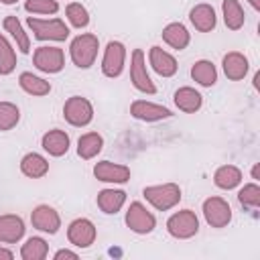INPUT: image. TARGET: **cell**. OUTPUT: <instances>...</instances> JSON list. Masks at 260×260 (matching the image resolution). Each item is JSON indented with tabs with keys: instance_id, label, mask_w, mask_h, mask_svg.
<instances>
[{
	"instance_id": "3957f363",
	"label": "cell",
	"mask_w": 260,
	"mask_h": 260,
	"mask_svg": "<svg viewBox=\"0 0 260 260\" xmlns=\"http://www.w3.org/2000/svg\"><path fill=\"white\" fill-rule=\"evenodd\" d=\"M28 26L35 32V39L39 41H65L69 37V28L63 20L51 18V20H41V18H28Z\"/></svg>"
},
{
	"instance_id": "ffe728a7",
	"label": "cell",
	"mask_w": 260,
	"mask_h": 260,
	"mask_svg": "<svg viewBox=\"0 0 260 260\" xmlns=\"http://www.w3.org/2000/svg\"><path fill=\"white\" fill-rule=\"evenodd\" d=\"M20 171H22V175H26V177H30V179H41V177L47 175L49 162H47V158L41 156L39 152H28V154H24L22 160H20Z\"/></svg>"
},
{
	"instance_id": "ac0fdd59",
	"label": "cell",
	"mask_w": 260,
	"mask_h": 260,
	"mask_svg": "<svg viewBox=\"0 0 260 260\" xmlns=\"http://www.w3.org/2000/svg\"><path fill=\"white\" fill-rule=\"evenodd\" d=\"M223 73L228 75V79L232 81H238V79H244V75L248 73V59L238 53V51H232L223 57Z\"/></svg>"
},
{
	"instance_id": "4fadbf2b",
	"label": "cell",
	"mask_w": 260,
	"mask_h": 260,
	"mask_svg": "<svg viewBox=\"0 0 260 260\" xmlns=\"http://www.w3.org/2000/svg\"><path fill=\"white\" fill-rule=\"evenodd\" d=\"M93 175L98 181H104V183H126L130 179V169L126 165L102 160L93 167Z\"/></svg>"
},
{
	"instance_id": "ab89813d",
	"label": "cell",
	"mask_w": 260,
	"mask_h": 260,
	"mask_svg": "<svg viewBox=\"0 0 260 260\" xmlns=\"http://www.w3.org/2000/svg\"><path fill=\"white\" fill-rule=\"evenodd\" d=\"M0 2H2V4H14L16 0H0Z\"/></svg>"
},
{
	"instance_id": "7c38bea8",
	"label": "cell",
	"mask_w": 260,
	"mask_h": 260,
	"mask_svg": "<svg viewBox=\"0 0 260 260\" xmlns=\"http://www.w3.org/2000/svg\"><path fill=\"white\" fill-rule=\"evenodd\" d=\"M30 221H32V225H35L37 230L47 232V234H57L59 228H61V217H59V213H57L53 207H49V205H39V207H35L32 213H30Z\"/></svg>"
},
{
	"instance_id": "52a82bcc",
	"label": "cell",
	"mask_w": 260,
	"mask_h": 260,
	"mask_svg": "<svg viewBox=\"0 0 260 260\" xmlns=\"http://www.w3.org/2000/svg\"><path fill=\"white\" fill-rule=\"evenodd\" d=\"M126 225L136 234H150L156 225V219L142 203L134 201L126 211Z\"/></svg>"
},
{
	"instance_id": "484cf974",
	"label": "cell",
	"mask_w": 260,
	"mask_h": 260,
	"mask_svg": "<svg viewBox=\"0 0 260 260\" xmlns=\"http://www.w3.org/2000/svg\"><path fill=\"white\" fill-rule=\"evenodd\" d=\"M191 77H193L199 85L209 87V85H213V83L217 81V71H215V67H213L211 61L201 59V61L193 63V67H191Z\"/></svg>"
},
{
	"instance_id": "44dd1931",
	"label": "cell",
	"mask_w": 260,
	"mask_h": 260,
	"mask_svg": "<svg viewBox=\"0 0 260 260\" xmlns=\"http://www.w3.org/2000/svg\"><path fill=\"white\" fill-rule=\"evenodd\" d=\"M126 201V193L120 189H104L98 193V207L104 213H118Z\"/></svg>"
},
{
	"instance_id": "603a6c76",
	"label": "cell",
	"mask_w": 260,
	"mask_h": 260,
	"mask_svg": "<svg viewBox=\"0 0 260 260\" xmlns=\"http://www.w3.org/2000/svg\"><path fill=\"white\" fill-rule=\"evenodd\" d=\"M102 146H104V138L98 132H87V134L79 136V140H77V154L81 158L89 160L102 150Z\"/></svg>"
},
{
	"instance_id": "d6986e66",
	"label": "cell",
	"mask_w": 260,
	"mask_h": 260,
	"mask_svg": "<svg viewBox=\"0 0 260 260\" xmlns=\"http://www.w3.org/2000/svg\"><path fill=\"white\" fill-rule=\"evenodd\" d=\"M41 144L51 156H63L69 150V136L63 130H49L43 136Z\"/></svg>"
},
{
	"instance_id": "d4e9b609",
	"label": "cell",
	"mask_w": 260,
	"mask_h": 260,
	"mask_svg": "<svg viewBox=\"0 0 260 260\" xmlns=\"http://www.w3.org/2000/svg\"><path fill=\"white\" fill-rule=\"evenodd\" d=\"M240 181H242V173H240V169L234 167V165H223V167H219V169L215 171V175H213V183H215L219 189H228V191L234 189V187H238Z\"/></svg>"
},
{
	"instance_id": "6da1fadb",
	"label": "cell",
	"mask_w": 260,
	"mask_h": 260,
	"mask_svg": "<svg viewBox=\"0 0 260 260\" xmlns=\"http://www.w3.org/2000/svg\"><path fill=\"white\" fill-rule=\"evenodd\" d=\"M98 49H100V41L95 35H91V32L79 35L71 41V47H69L71 61L79 69H89L98 57Z\"/></svg>"
},
{
	"instance_id": "8d00e7d4",
	"label": "cell",
	"mask_w": 260,
	"mask_h": 260,
	"mask_svg": "<svg viewBox=\"0 0 260 260\" xmlns=\"http://www.w3.org/2000/svg\"><path fill=\"white\" fill-rule=\"evenodd\" d=\"M0 258H4V260H10V258H12V252H10V250H4V248H0Z\"/></svg>"
},
{
	"instance_id": "d590c367",
	"label": "cell",
	"mask_w": 260,
	"mask_h": 260,
	"mask_svg": "<svg viewBox=\"0 0 260 260\" xmlns=\"http://www.w3.org/2000/svg\"><path fill=\"white\" fill-rule=\"evenodd\" d=\"M61 258H77V254L75 252H71V250H59L57 254H55V260H61Z\"/></svg>"
},
{
	"instance_id": "836d02e7",
	"label": "cell",
	"mask_w": 260,
	"mask_h": 260,
	"mask_svg": "<svg viewBox=\"0 0 260 260\" xmlns=\"http://www.w3.org/2000/svg\"><path fill=\"white\" fill-rule=\"evenodd\" d=\"M238 199L246 207H258L260 205V187L256 183L244 185V189H240V193H238Z\"/></svg>"
},
{
	"instance_id": "cb8c5ba5",
	"label": "cell",
	"mask_w": 260,
	"mask_h": 260,
	"mask_svg": "<svg viewBox=\"0 0 260 260\" xmlns=\"http://www.w3.org/2000/svg\"><path fill=\"white\" fill-rule=\"evenodd\" d=\"M175 104L179 110L191 114V112H197L201 108V93L195 91L193 87H181L175 91Z\"/></svg>"
},
{
	"instance_id": "5b68a950",
	"label": "cell",
	"mask_w": 260,
	"mask_h": 260,
	"mask_svg": "<svg viewBox=\"0 0 260 260\" xmlns=\"http://www.w3.org/2000/svg\"><path fill=\"white\" fill-rule=\"evenodd\" d=\"M63 118H65L71 126L81 128V126H87V124L91 122V118H93V108H91V104H89L85 98L73 95V98H69V100L65 102V106H63Z\"/></svg>"
},
{
	"instance_id": "9c48e42d",
	"label": "cell",
	"mask_w": 260,
	"mask_h": 260,
	"mask_svg": "<svg viewBox=\"0 0 260 260\" xmlns=\"http://www.w3.org/2000/svg\"><path fill=\"white\" fill-rule=\"evenodd\" d=\"M126 59V47L120 41H110L106 45V53L102 59V71L106 77H118L124 69Z\"/></svg>"
},
{
	"instance_id": "30bf717a",
	"label": "cell",
	"mask_w": 260,
	"mask_h": 260,
	"mask_svg": "<svg viewBox=\"0 0 260 260\" xmlns=\"http://www.w3.org/2000/svg\"><path fill=\"white\" fill-rule=\"evenodd\" d=\"M130 79L132 85L144 93H156V87L152 83V79L146 73V65H144V53L140 49H134L132 53V63H130Z\"/></svg>"
},
{
	"instance_id": "f546056e",
	"label": "cell",
	"mask_w": 260,
	"mask_h": 260,
	"mask_svg": "<svg viewBox=\"0 0 260 260\" xmlns=\"http://www.w3.org/2000/svg\"><path fill=\"white\" fill-rule=\"evenodd\" d=\"M4 28L14 37L16 45H18V49H20L22 53H28V51H30V41H28L26 32L22 30V24L18 22L16 16H6V18H4Z\"/></svg>"
},
{
	"instance_id": "5bb4252c",
	"label": "cell",
	"mask_w": 260,
	"mask_h": 260,
	"mask_svg": "<svg viewBox=\"0 0 260 260\" xmlns=\"http://www.w3.org/2000/svg\"><path fill=\"white\" fill-rule=\"evenodd\" d=\"M130 114L138 120H144V122H156V120H165V118H171V110L162 108V106H156V104H150L146 100H136L132 102L130 106Z\"/></svg>"
},
{
	"instance_id": "83f0119b",
	"label": "cell",
	"mask_w": 260,
	"mask_h": 260,
	"mask_svg": "<svg viewBox=\"0 0 260 260\" xmlns=\"http://www.w3.org/2000/svg\"><path fill=\"white\" fill-rule=\"evenodd\" d=\"M223 22L230 30H238L244 24V10L238 4V0H223Z\"/></svg>"
},
{
	"instance_id": "2e32d148",
	"label": "cell",
	"mask_w": 260,
	"mask_h": 260,
	"mask_svg": "<svg viewBox=\"0 0 260 260\" xmlns=\"http://www.w3.org/2000/svg\"><path fill=\"white\" fill-rule=\"evenodd\" d=\"M148 59H150V65L152 69L162 75V77H171L177 73V61L173 55H169L167 51H162L160 47H152L150 53H148Z\"/></svg>"
},
{
	"instance_id": "4316f807",
	"label": "cell",
	"mask_w": 260,
	"mask_h": 260,
	"mask_svg": "<svg viewBox=\"0 0 260 260\" xmlns=\"http://www.w3.org/2000/svg\"><path fill=\"white\" fill-rule=\"evenodd\" d=\"M18 83H20V87H22L26 93H30V95H47V93L51 91V83H49V81H45L43 77H37V75H32V73H28V71L20 73Z\"/></svg>"
},
{
	"instance_id": "8992f818",
	"label": "cell",
	"mask_w": 260,
	"mask_h": 260,
	"mask_svg": "<svg viewBox=\"0 0 260 260\" xmlns=\"http://www.w3.org/2000/svg\"><path fill=\"white\" fill-rule=\"evenodd\" d=\"M203 215L211 228H225L232 221V207L221 197H209L203 201Z\"/></svg>"
},
{
	"instance_id": "9a60e30c",
	"label": "cell",
	"mask_w": 260,
	"mask_h": 260,
	"mask_svg": "<svg viewBox=\"0 0 260 260\" xmlns=\"http://www.w3.org/2000/svg\"><path fill=\"white\" fill-rule=\"evenodd\" d=\"M24 236V221L18 215H2L0 217V242L14 244Z\"/></svg>"
},
{
	"instance_id": "8fae6325",
	"label": "cell",
	"mask_w": 260,
	"mask_h": 260,
	"mask_svg": "<svg viewBox=\"0 0 260 260\" xmlns=\"http://www.w3.org/2000/svg\"><path fill=\"white\" fill-rule=\"evenodd\" d=\"M67 238L73 246L77 248H89L95 240V225L85 219V217H79V219H73L69 223V230H67Z\"/></svg>"
},
{
	"instance_id": "277c9868",
	"label": "cell",
	"mask_w": 260,
	"mask_h": 260,
	"mask_svg": "<svg viewBox=\"0 0 260 260\" xmlns=\"http://www.w3.org/2000/svg\"><path fill=\"white\" fill-rule=\"evenodd\" d=\"M167 230L173 238H179V240H187L191 236L197 234L199 230V219L195 215V211L191 209H183V211H177L169 217L167 221Z\"/></svg>"
},
{
	"instance_id": "7402d4cb",
	"label": "cell",
	"mask_w": 260,
	"mask_h": 260,
	"mask_svg": "<svg viewBox=\"0 0 260 260\" xmlns=\"http://www.w3.org/2000/svg\"><path fill=\"white\" fill-rule=\"evenodd\" d=\"M162 41L167 45H171L173 49L181 51L189 45V30L181 22H171L162 28Z\"/></svg>"
},
{
	"instance_id": "1f68e13d",
	"label": "cell",
	"mask_w": 260,
	"mask_h": 260,
	"mask_svg": "<svg viewBox=\"0 0 260 260\" xmlns=\"http://www.w3.org/2000/svg\"><path fill=\"white\" fill-rule=\"evenodd\" d=\"M20 112L10 102H0V130H10L18 124Z\"/></svg>"
},
{
	"instance_id": "d6a6232c",
	"label": "cell",
	"mask_w": 260,
	"mask_h": 260,
	"mask_svg": "<svg viewBox=\"0 0 260 260\" xmlns=\"http://www.w3.org/2000/svg\"><path fill=\"white\" fill-rule=\"evenodd\" d=\"M65 14H67L69 22H71L75 28H83V26L89 24V14H87L85 6H81L79 2H71V4L67 6Z\"/></svg>"
},
{
	"instance_id": "74e56055",
	"label": "cell",
	"mask_w": 260,
	"mask_h": 260,
	"mask_svg": "<svg viewBox=\"0 0 260 260\" xmlns=\"http://www.w3.org/2000/svg\"><path fill=\"white\" fill-rule=\"evenodd\" d=\"M248 2H250V4H252V6H254V8H256V10H258V8H260V0H248Z\"/></svg>"
},
{
	"instance_id": "7a4b0ae2",
	"label": "cell",
	"mask_w": 260,
	"mask_h": 260,
	"mask_svg": "<svg viewBox=\"0 0 260 260\" xmlns=\"http://www.w3.org/2000/svg\"><path fill=\"white\" fill-rule=\"evenodd\" d=\"M142 195L146 197V201L160 209V211H167L171 207H175L179 201H181V189L179 185L175 183H165V185H154V187H144Z\"/></svg>"
},
{
	"instance_id": "f35d334b",
	"label": "cell",
	"mask_w": 260,
	"mask_h": 260,
	"mask_svg": "<svg viewBox=\"0 0 260 260\" xmlns=\"http://www.w3.org/2000/svg\"><path fill=\"white\" fill-rule=\"evenodd\" d=\"M252 177H254V179H258V167H254V169H252Z\"/></svg>"
},
{
	"instance_id": "4dcf8cb0",
	"label": "cell",
	"mask_w": 260,
	"mask_h": 260,
	"mask_svg": "<svg viewBox=\"0 0 260 260\" xmlns=\"http://www.w3.org/2000/svg\"><path fill=\"white\" fill-rule=\"evenodd\" d=\"M16 67V55L12 45L6 41L4 35H0V75H8L12 73Z\"/></svg>"
},
{
	"instance_id": "ba28073f",
	"label": "cell",
	"mask_w": 260,
	"mask_h": 260,
	"mask_svg": "<svg viewBox=\"0 0 260 260\" xmlns=\"http://www.w3.org/2000/svg\"><path fill=\"white\" fill-rule=\"evenodd\" d=\"M32 61L39 71L59 73L65 65V55H63V49H59V47H39L35 51Z\"/></svg>"
},
{
	"instance_id": "e575fe53",
	"label": "cell",
	"mask_w": 260,
	"mask_h": 260,
	"mask_svg": "<svg viewBox=\"0 0 260 260\" xmlns=\"http://www.w3.org/2000/svg\"><path fill=\"white\" fill-rule=\"evenodd\" d=\"M24 8L32 14H55L59 10V4L55 0H26Z\"/></svg>"
},
{
	"instance_id": "e0dca14e",
	"label": "cell",
	"mask_w": 260,
	"mask_h": 260,
	"mask_svg": "<svg viewBox=\"0 0 260 260\" xmlns=\"http://www.w3.org/2000/svg\"><path fill=\"white\" fill-rule=\"evenodd\" d=\"M189 18L193 22V26L201 32H209L215 28V10L209 6V4H197L195 8H191L189 12Z\"/></svg>"
},
{
	"instance_id": "f1b7e54d",
	"label": "cell",
	"mask_w": 260,
	"mask_h": 260,
	"mask_svg": "<svg viewBox=\"0 0 260 260\" xmlns=\"http://www.w3.org/2000/svg\"><path fill=\"white\" fill-rule=\"evenodd\" d=\"M47 252H49V246L43 238H28L26 244H22L20 256L24 260H43L47 258Z\"/></svg>"
}]
</instances>
